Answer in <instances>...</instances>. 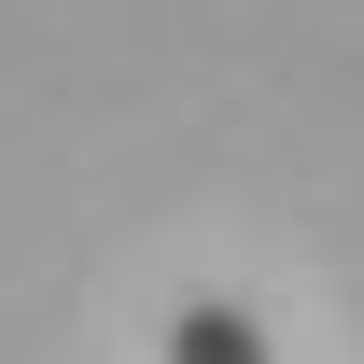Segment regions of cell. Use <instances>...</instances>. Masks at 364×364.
<instances>
[{"label": "cell", "mask_w": 364, "mask_h": 364, "mask_svg": "<svg viewBox=\"0 0 364 364\" xmlns=\"http://www.w3.org/2000/svg\"><path fill=\"white\" fill-rule=\"evenodd\" d=\"M168 364H280V350H267V322H252V309H225V294H196V309L168 322Z\"/></svg>", "instance_id": "cell-1"}]
</instances>
